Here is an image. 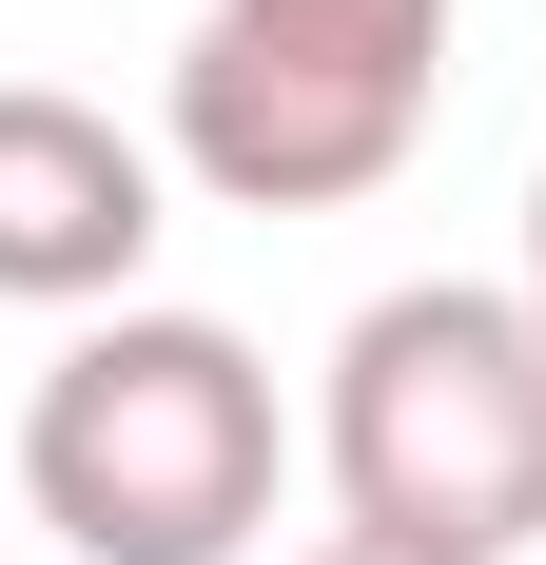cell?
<instances>
[{
	"instance_id": "cell-1",
	"label": "cell",
	"mask_w": 546,
	"mask_h": 565,
	"mask_svg": "<svg viewBox=\"0 0 546 565\" xmlns=\"http://www.w3.org/2000/svg\"><path fill=\"white\" fill-rule=\"evenodd\" d=\"M293 409L216 312H98L20 391V508L59 565H254Z\"/></svg>"
},
{
	"instance_id": "cell-3",
	"label": "cell",
	"mask_w": 546,
	"mask_h": 565,
	"mask_svg": "<svg viewBox=\"0 0 546 565\" xmlns=\"http://www.w3.org/2000/svg\"><path fill=\"white\" fill-rule=\"evenodd\" d=\"M449 98V0H196L157 157L234 215H351Z\"/></svg>"
},
{
	"instance_id": "cell-2",
	"label": "cell",
	"mask_w": 546,
	"mask_h": 565,
	"mask_svg": "<svg viewBox=\"0 0 546 565\" xmlns=\"http://www.w3.org/2000/svg\"><path fill=\"white\" fill-rule=\"evenodd\" d=\"M313 468H332V526H371V546L527 565L546 546V312L507 274L371 292V312L332 332Z\"/></svg>"
},
{
	"instance_id": "cell-4",
	"label": "cell",
	"mask_w": 546,
	"mask_h": 565,
	"mask_svg": "<svg viewBox=\"0 0 546 565\" xmlns=\"http://www.w3.org/2000/svg\"><path fill=\"white\" fill-rule=\"evenodd\" d=\"M157 274V137L59 78H0V312H137Z\"/></svg>"
},
{
	"instance_id": "cell-5",
	"label": "cell",
	"mask_w": 546,
	"mask_h": 565,
	"mask_svg": "<svg viewBox=\"0 0 546 565\" xmlns=\"http://www.w3.org/2000/svg\"><path fill=\"white\" fill-rule=\"evenodd\" d=\"M313 565H449V546H371V526H332V546Z\"/></svg>"
},
{
	"instance_id": "cell-6",
	"label": "cell",
	"mask_w": 546,
	"mask_h": 565,
	"mask_svg": "<svg viewBox=\"0 0 546 565\" xmlns=\"http://www.w3.org/2000/svg\"><path fill=\"white\" fill-rule=\"evenodd\" d=\"M507 292H527V312H546V175H527V274H507Z\"/></svg>"
}]
</instances>
